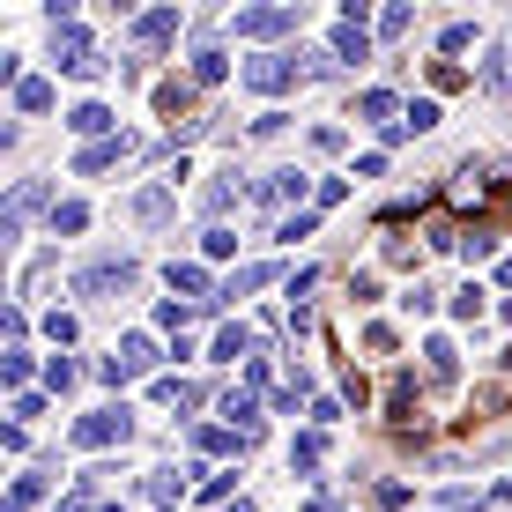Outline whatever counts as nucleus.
I'll use <instances>...</instances> for the list:
<instances>
[{
  "label": "nucleus",
  "instance_id": "24",
  "mask_svg": "<svg viewBox=\"0 0 512 512\" xmlns=\"http://www.w3.org/2000/svg\"><path fill=\"white\" fill-rule=\"evenodd\" d=\"M245 349H253V342H245V327H223L216 334V357H245Z\"/></svg>",
  "mask_w": 512,
  "mask_h": 512
},
{
  "label": "nucleus",
  "instance_id": "28",
  "mask_svg": "<svg viewBox=\"0 0 512 512\" xmlns=\"http://www.w3.org/2000/svg\"><path fill=\"white\" fill-rule=\"evenodd\" d=\"M193 446H201V453H231L238 438H231V431H193Z\"/></svg>",
  "mask_w": 512,
  "mask_h": 512
},
{
  "label": "nucleus",
  "instance_id": "8",
  "mask_svg": "<svg viewBox=\"0 0 512 512\" xmlns=\"http://www.w3.org/2000/svg\"><path fill=\"white\" fill-rule=\"evenodd\" d=\"M134 38H141V45H164V38H179V8H156V15H141V23H134Z\"/></svg>",
  "mask_w": 512,
  "mask_h": 512
},
{
  "label": "nucleus",
  "instance_id": "27",
  "mask_svg": "<svg viewBox=\"0 0 512 512\" xmlns=\"http://www.w3.org/2000/svg\"><path fill=\"white\" fill-rule=\"evenodd\" d=\"M38 416H45L38 394H15V431H23V423H38Z\"/></svg>",
  "mask_w": 512,
  "mask_h": 512
},
{
  "label": "nucleus",
  "instance_id": "22",
  "mask_svg": "<svg viewBox=\"0 0 512 512\" xmlns=\"http://www.w3.org/2000/svg\"><path fill=\"white\" fill-rule=\"evenodd\" d=\"M453 312H461V320H475V312H483V282H468V290H453Z\"/></svg>",
  "mask_w": 512,
  "mask_h": 512
},
{
  "label": "nucleus",
  "instance_id": "13",
  "mask_svg": "<svg viewBox=\"0 0 512 512\" xmlns=\"http://www.w3.org/2000/svg\"><path fill=\"white\" fill-rule=\"evenodd\" d=\"M423 357H431V379H438V386H453L461 357H453V342H446V334H438V342H423Z\"/></svg>",
  "mask_w": 512,
  "mask_h": 512
},
{
  "label": "nucleus",
  "instance_id": "1",
  "mask_svg": "<svg viewBox=\"0 0 512 512\" xmlns=\"http://www.w3.org/2000/svg\"><path fill=\"white\" fill-rule=\"evenodd\" d=\"M134 260H90V268L75 275V297H112V290H134Z\"/></svg>",
  "mask_w": 512,
  "mask_h": 512
},
{
  "label": "nucleus",
  "instance_id": "19",
  "mask_svg": "<svg viewBox=\"0 0 512 512\" xmlns=\"http://www.w3.org/2000/svg\"><path fill=\"white\" fill-rule=\"evenodd\" d=\"M223 416H231V431H253V394H231V401H223Z\"/></svg>",
  "mask_w": 512,
  "mask_h": 512
},
{
  "label": "nucleus",
  "instance_id": "5",
  "mask_svg": "<svg viewBox=\"0 0 512 512\" xmlns=\"http://www.w3.org/2000/svg\"><path fill=\"white\" fill-rule=\"evenodd\" d=\"M275 30H297V8H245L238 38H275Z\"/></svg>",
  "mask_w": 512,
  "mask_h": 512
},
{
  "label": "nucleus",
  "instance_id": "25",
  "mask_svg": "<svg viewBox=\"0 0 512 512\" xmlns=\"http://www.w3.org/2000/svg\"><path fill=\"white\" fill-rule=\"evenodd\" d=\"M260 282H268V268H238V275H231V290H223V297H238V290H260ZM223 297H216V305H223Z\"/></svg>",
  "mask_w": 512,
  "mask_h": 512
},
{
  "label": "nucleus",
  "instance_id": "6",
  "mask_svg": "<svg viewBox=\"0 0 512 512\" xmlns=\"http://www.w3.org/2000/svg\"><path fill=\"white\" fill-rule=\"evenodd\" d=\"M141 498H149V505H179V498H186V483H179L171 468H149V475H141Z\"/></svg>",
  "mask_w": 512,
  "mask_h": 512
},
{
  "label": "nucleus",
  "instance_id": "12",
  "mask_svg": "<svg viewBox=\"0 0 512 512\" xmlns=\"http://www.w3.org/2000/svg\"><path fill=\"white\" fill-rule=\"evenodd\" d=\"M260 201H268V208L275 201H305V171H275V179L260 186Z\"/></svg>",
  "mask_w": 512,
  "mask_h": 512
},
{
  "label": "nucleus",
  "instance_id": "7",
  "mask_svg": "<svg viewBox=\"0 0 512 512\" xmlns=\"http://www.w3.org/2000/svg\"><path fill=\"white\" fill-rule=\"evenodd\" d=\"M67 127H75L82 141H97V134H112V104H75V112H67Z\"/></svg>",
  "mask_w": 512,
  "mask_h": 512
},
{
  "label": "nucleus",
  "instance_id": "17",
  "mask_svg": "<svg viewBox=\"0 0 512 512\" xmlns=\"http://www.w3.org/2000/svg\"><path fill=\"white\" fill-rule=\"evenodd\" d=\"M483 82H490V90H505V97H512V45H498V52H490Z\"/></svg>",
  "mask_w": 512,
  "mask_h": 512
},
{
  "label": "nucleus",
  "instance_id": "4",
  "mask_svg": "<svg viewBox=\"0 0 512 512\" xmlns=\"http://www.w3.org/2000/svg\"><path fill=\"white\" fill-rule=\"evenodd\" d=\"M149 364H156L149 334H127V342H119V357L104 364V379H112V386H127V379H141V372H149Z\"/></svg>",
  "mask_w": 512,
  "mask_h": 512
},
{
  "label": "nucleus",
  "instance_id": "18",
  "mask_svg": "<svg viewBox=\"0 0 512 512\" xmlns=\"http://www.w3.org/2000/svg\"><path fill=\"white\" fill-rule=\"evenodd\" d=\"M171 290H186V297H201V290H208V275H201V268H186V260H171Z\"/></svg>",
  "mask_w": 512,
  "mask_h": 512
},
{
  "label": "nucleus",
  "instance_id": "21",
  "mask_svg": "<svg viewBox=\"0 0 512 512\" xmlns=\"http://www.w3.org/2000/svg\"><path fill=\"white\" fill-rule=\"evenodd\" d=\"M401 119H409L416 134H431V127H438V104H431V97H416V104H409V112H401Z\"/></svg>",
  "mask_w": 512,
  "mask_h": 512
},
{
  "label": "nucleus",
  "instance_id": "11",
  "mask_svg": "<svg viewBox=\"0 0 512 512\" xmlns=\"http://www.w3.org/2000/svg\"><path fill=\"white\" fill-rule=\"evenodd\" d=\"M119 156H127V134H119V141H97V149H82V156H75V171H82V179H90V171L119 164Z\"/></svg>",
  "mask_w": 512,
  "mask_h": 512
},
{
  "label": "nucleus",
  "instance_id": "15",
  "mask_svg": "<svg viewBox=\"0 0 512 512\" xmlns=\"http://www.w3.org/2000/svg\"><path fill=\"white\" fill-rule=\"evenodd\" d=\"M15 112H30V119H38V112H52V82H45V75H30L23 90H15Z\"/></svg>",
  "mask_w": 512,
  "mask_h": 512
},
{
  "label": "nucleus",
  "instance_id": "29",
  "mask_svg": "<svg viewBox=\"0 0 512 512\" xmlns=\"http://www.w3.org/2000/svg\"><path fill=\"white\" fill-rule=\"evenodd\" d=\"M312 512H342V505H327V498H320V505H312Z\"/></svg>",
  "mask_w": 512,
  "mask_h": 512
},
{
  "label": "nucleus",
  "instance_id": "2",
  "mask_svg": "<svg viewBox=\"0 0 512 512\" xmlns=\"http://www.w3.org/2000/svg\"><path fill=\"white\" fill-rule=\"evenodd\" d=\"M238 75H245V90L275 97V90H290V82H297V60H290V52H260V60H245Z\"/></svg>",
  "mask_w": 512,
  "mask_h": 512
},
{
  "label": "nucleus",
  "instance_id": "10",
  "mask_svg": "<svg viewBox=\"0 0 512 512\" xmlns=\"http://www.w3.org/2000/svg\"><path fill=\"white\" fill-rule=\"evenodd\" d=\"M171 201H179V186H149V193H134V216H141V223H164Z\"/></svg>",
  "mask_w": 512,
  "mask_h": 512
},
{
  "label": "nucleus",
  "instance_id": "16",
  "mask_svg": "<svg viewBox=\"0 0 512 512\" xmlns=\"http://www.w3.org/2000/svg\"><path fill=\"white\" fill-rule=\"evenodd\" d=\"M75 238V231H90V208H82V201H52V238Z\"/></svg>",
  "mask_w": 512,
  "mask_h": 512
},
{
  "label": "nucleus",
  "instance_id": "3",
  "mask_svg": "<svg viewBox=\"0 0 512 512\" xmlns=\"http://www.w3.org/2000/svg\"><path fill=\"white\" fill-rule=\"evenodd\" d=\"M112 438H134V416L127 409H97L75 423V446H112Z\"/></svg>",
  "mask_w": 512,
  "mask_h": 512
},
{
  "label": "nucleus",
  "instance_id": "9",
  "mask_svg": "<svg viewBox=\"0 0 512 512\" xmlns=\"http://www.w3.org/2000/svg\"><path fill=\"white\" fill-rule=\"evenodd\" d=\"M334 60H372V38H364V23H334Z\"/></svg>",
  "mask_w": 512,
  "mask_h": 512
},
{
  "label": "nucleus",
  "instance_id": "23",
  "mask_svg": "<svg viewBox=\"0 0 512 512\" xmlns=\"http://www.w3.org/2000/svg\"><path fill=\"white\" fill-rule=\"evenodd\" d=\"M201 245H208V260H231V253H238V238H231V231H223V223H216V231H208Z\"/></svg>",
  "mask_w": 512,
  "mask_h": 512
},
{
  "label": "nucleus",
  "instance_id": "26",
  "mask_svg": "<svg viewBox=\"0 0 512 512\" xmlns=\"http://www.w3.org/2000/svg\"><path fill=\"white\" fill-rule=\"evenodd\" d=\"M409 23H416L409 8H386V15H379V38H401V30H409Z\"/></svg>",
  "mask_w": 512,
  "mask_h": 512
},
{
  "label": "nucleus",
  "instance_id": "14",
  "mask_svg": "<svg viewBox=\"0 0 512 512\" xmlns=\"http://www.w3.org/2000/svg\"><path fill=\"white\" fill-rule=\"evenodd\" d=\"M320 461H327V438H320V431H305V438L290 446V468H297V475H312Z\"/></svg>",
  "mask_w": 512,
  "mask_h": 512
},
{
  "label": "nucleus",
  "instance_id": "20",
  "mask_svg": "<svg viewBox=\"0 0 512 512\" xmlns=\"http://www.w3.org/2000/svg\"><path fill=\"white\" fill-rule=\"evenodd\" d=\"M193 82H223V52H216V45L193 52Z\"/></svg>",
  "mask_w": 512,
  "mask_h": 512
}]
</instances>
